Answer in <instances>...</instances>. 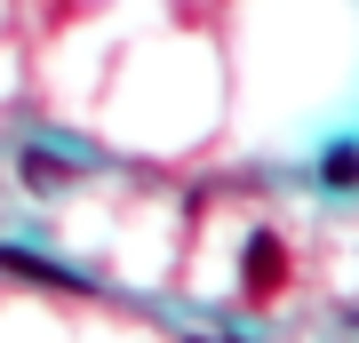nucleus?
I'll list each match as a JSON object with an SVG mask.
<instances>
[{
    "mask_svg": "<svg viewBox=\"0 0 359 343\" xmlns=\"http://www.w3.org/2000/svg\"><path fill=\"white\" fill-rule=\"evenodd\" d=\"M240 280H248V295H256V304H271V295H280V280H287V248L271 240V231H256V240H248Z\"/></svg>",
    "mask_w": 359,
    "mask_h": 343,
    "instance_id": "nucleus-1",
    "label": "nucleus"
},
{
    "mask_svg": "<svg viewBox=\"0 0 359 343\" xmlns=\"http://www.w3.org/2000/svg\"><path fill=\"white\" fill-rule=\"evenodd\" d=\"M320 176H327L335 191H344V184H359V152H351V144H335V152H327V168H320Z\"/></svg>",
    "mask_w": 359,
    "mask_h": 343,
    "instance_id": "nucleus-3",
    "label": "nucleus"
},
{
    "mask_svg": "<svg viewBox=\"0 0 359 343\" xmlns=\"http://www.w3.org/2000/svg\"><path fill=\"white\" fill-rule=\"evenodd\" d=\"M0 271H16V280H40V288H80L72 271H56V264H40V255H25V248H0Z\"/></svg>",
    "mask_w": 359,
    "mask_h": 343,
    "instance_id": "nucleus-2",
    "label": "nucleus"
},
{
    "mask_svg": "<svg viewBox=\"0 0 359 343\" xmlns=\"http://www.w3.org/2000/svg\"><path fill=\"white\" fill-rule=\"evenodd\" d=\"M56 176H65V168H56L48 152H25V184H56Z\"/></svg>",
    "mask_w": 359,
    "mask_h": 343,
    "instance_id": "nucleus-4",
    "label": "nucleus"
}]
</instances>
